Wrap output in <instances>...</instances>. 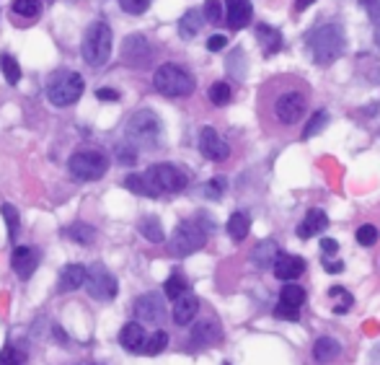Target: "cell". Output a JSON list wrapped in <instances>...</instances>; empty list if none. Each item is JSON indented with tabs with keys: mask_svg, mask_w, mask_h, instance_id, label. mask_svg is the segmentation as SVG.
<instances>
[{
	"mask_svg": "<svg viewBox=\"0 0 380 365\" xmlns=\"http://www.w3.org/2000/svg\"><path fill=\"white\" fill-rule=\"evenodd\" d=\"M308 96L305 89L295 80H274L272 94H269V114H272L277 127H293L305 117Z\"/></svg>",
	"mask_w": 380,
	"mask_h": 365,
	"instance_id": "obj_1",
	"label": "cell"
},
{
	"mask_svg": "<svg viewBox=\"0 0 380 365\" xmlns=\"http://www.w3.org/2000/svg\"><path fill=\"white\" fill-rule=\"evenodd\" d=\"M308 47H311L313 62L316 65H332L344 55L347 39H344V29L339 24H323L308 37Z\"/></svg>",
	"mask_w": 380,
	"mask_h": 365,
	"instance_id": "obj_2",
	"label": "cell"
},
{
	"mask_svg": "<svg viewBox=\"0 0 380 365\" xmlns=\"http://www.w3.org/2000/svg\"><path fill=\"white\" fill-rule=\"evenodd\" d=\"M80 55L91 68H101L107 65L111 57V29L107 21H93L83 34V44H80Z\"/></svg>",
	"mask_w": 380,
	"mask_h": 365,
	"instance_id": "obj_3",
	"label": "cell"
},
{
	"mask_svg": "<svg viewBox=\"0 0 380 365\" xmlns=\"http://www.w3.org/2000/svg\"><path fill=\"white\" fill-rule=\"evenodd\" d=\"M161 132H163V127H161V119L153 114V112H147V109H143V112H137V114H132V119L127 122L125 127V138L127 143L132 145V148H156L158 143H161Z\"/></svg>",
	"mask_w": 380,
	"mask_h": 365,
	"instance_id": "obj_4",
	"label": "cell"
},
{
	"mask_svg": "<svg viewBox=\"0 0 380 365\" xmlns=\"http://www.w3.org/2000/svg\"><path fill=\"white\" fill-rule=\"evenodd\" d=\"M153 86L158 94L171 96V99H184L194 91V78L189 75V70H184L176 62H166L156 70L153 75Z\"/></svg>",
	"mask_w": 380,
	"mask_h": 365,
	"instance_id": "obj_5",
	"label": "cell"
},
{
	"mask_svg": "<svg viewBox=\"0 0 380 365\" xmlns=\"http://www.w3.org/2000/svg\"><path fill=\"white\" fill-rule=\"evenodd\" d=\"M83 75H78L75 70H62V73H55L47 83V99L55 104V107H70L83 96Z\"/></svg>",
	"mask_w": 380,
	"mask_h": 365,
	"instance_id": "obj_6",
	"label": "cell"
},
{
	"mask_svg": "<svg viewBox=\"0 0 380 365\" xmlns=\"http://www.w3.org/2000/svg\"><path fill=\"white\" fill-rule=\"evenodd\" d=\"M147 181V187L153 192V197H161V195H174V192H181V189L189 184L186 174L174 163H156L150 166L143 174Z\"/></svg>",
	"mask_w": 380,
	"mask_h": 365,
	"instance_id": "obj_7",
	"label": "cell"
},
{
	"mask_svg": "<svg viewBox=\"0 0 380 365\" xmlns=\"http://www.w3.org/2000/svg\"><path fill=\"white\" fill-rule=\"evenodd\" d=\"M68 168L70 174L80 181H96L107 174L109 168V158L101 153V150H93V148H80L75 150L68 161Z\"/></svg>",
	"mask_w": 380,
	"mask_h": 365,
	"instance_id": "obj_8",
	"label": "cell"
},
{
	"mask_svg": "<svg viewBox=\"0 0 380 365\" xmlns=\"http://www.w3.org/2000/svg\"><path fill=\"white\" fill-rule=\"evenodd\" d=\"M207 241V231L197 220H184V223H179L174 231V236L168 241V249H171V254L174 257H189V254H194L199 249L205 247Z\"/></svg>",
	"mask_w": 380,
	"mask_h": 365,
	"instance_id": "obj_9",
	"label": "cell"
},
{
	"mask_svg": "<svg viewBox=\"0 0 380 365\" xmlns=\"http://www.w3.org/2000/svg\"><path fill=\"white\" fill-rule=\"evenodd\" d=\"M83 285H86L88 296L96 298V301H111V298L117 296V277L111 275L104 265H98V262L86 269Z\"/></svg>",
	"mask_w": 380,
	"mask_h": 365,
	"instance_id": "obj_10",
	"label": "cell"
},
{
	"mask_svg": "<svg viewBox=\"0 0 380 365\" xmlns=\"http://www.w3.org/2000/svg\"><path fill=\"white\" fill-rule=\"evenodd\" d=\"M135 316L137 321H145V324H161L166 319V303L158 293H143L135 301Z\"/></svg>",
	"mask_w": 380,
	"mask_h": 365,
	"instance_id": "obj_11",
	"label": "cell"
},
{
	"mask_svg": "<svg viewBox=\"0 0 380 365\" xmlns=\"http://www.w3.org/2000/svg\"><path fill=\"white\" fill-rule=\"evenodd\" d=\"M122 57H125L127 65H132V68H143L150 62L153 57V47H150V42L143 37V34H132V37H127L122 42Z\"/></svg>",
	"mask_w": 380,
	"mask_h": 365,
	"instance_id": "obj_12",
	"label": "cell"
},
{
	"mask_svg": "<svg viewBox=\"0 0 380 365\" xmlns=\"http://www.w3.org/2000/svg\"><path fill=\"white\" fill-rule=\"evenodd\" d=\"M199 153L210 161H225L230 156V145L220 138V132L212 127H202L199 132Z\"/></svg>",
	"mask_w": 380,
	"mask_h": 365,
	"instance_id": "obj_13",
	"label": "cell"
},
{
	"mask_svg": "<svg viewBox=\"0 0 380 365\" xmlns=\"http://www.w3.org/2000/svg\"><path fill=\"white\" fill-rule=\"evenodd\" d=\"M253 16L251 0H225V21L233 31L248 26V21Z\"/></svg>",
	"mask_w": 380,
	"mask_h": 365,
	"instance_id": "obj_14",
	"label": "cell"
},
{
	"mask_svg": "<svg viewBox=\"0 0 380 365\" xmlns=\"http://www.w3.org/2000/svg\"><path fill=\"white\" fill-rule=\"evenodd\" d=\"M10 265H13V272H16L21 280H29V277L37 272L39 254L29 247H16L13 249V257H10Z\"/></svg>",
	"mask_w": 380,
	"mask_h": 365,
	"instance_id": "obj_15",
	"label": "cell"
},
{
	"mask_svg": "<svg viewBox=\"0 0 380 365\" xmlns=\"http://www.w3.org/2000/svg\"><path fill=\"white\" fill-rule=\"evenodd\" d=\"M272 269L277 280L290 283V280H298V277L305 272V262H302L300 257H295V254H277Z\"/></svg>",
	"mask_w": 380,
	"mask_h": 365,
	"instance_id": "obj_16",
	"label": "cell"
},
{
	"mask_svg": "<svg viewBox=\"0 0 380 365\" xmlns=\"http://www.w3.org/2000/svg\"><path fill=\"white\" fill-rule=\"evenodd\" d=\"M145 329L143 324H125L122 326V332H119V345L125 347L127 353H135V355H143V347H145Z\"/></svg>",
	"mask_w": 380,
	"mask_h": 365,
	"instance_id": "obj_17",
	"label": "cell"
},
{
	"mask_svg": "<svg viewBox=\"0 0 380 365\" xmlns=\"http://www.w3.org/2000/svg\"><path fill=\"white\" fill-rule=\"evenodd\" d=\"M329 226V217H326V213L318 208H311L308 213H305V217H302V223L298 228H295V233H298V238L300 241H305V238L316 236V233H321L323 228Z\"/></svg>",
	"mask_w": 380,
	"mask_h": 365,
	"instance_id": "obj_18",
	"label": "cell"
},
{
	"mask_svg": "<svg viewBox=\"0 0 380 365\" xmlns=\"http://www.w3.org/2000/svg\"><path fill=\"white\" fill-rule=\"evenodd\" d=\"M223 339V329L220 324H215L212 319H205V321H197L194 329H192V342L202 347H212Z\"/></svg>",
	"mask_w": 380,
	"mask_h": 365,
	"instance_id": "obj_19",
	"label": "cell"
},
{
	"mask_svg": "<svg viewBox=\"0 0 380 365\" xmlns=\"http://www.w3.org/2000/svg\"><path fill=\"white\" fill-rule=\"evenodd\" d=\"M277 254H280V247L274 244L272 238H266V241H262V244H256L251 251V262L256 269H269V267L274 265V259H277Z\"/></svg>",
	"mask_w": 380,
	"mask_h": 365,
	"instance_id": "obj_20",
	"label": "cell"
},
{
	"mask_svg": "<svg viewBox=\"0 0 380 365\" xmlns=\"http://www.w3.org/2000/svg\"><path fill=\"white\" fill-rule=\"evenodd\" d=\"M83 280H86V267H83V265L62 267V272H60L57 290H60V293H73V290H78V287L83 285Z\"/></svg>",
	"mask_w": 380,
	"mask_h": 365,
	"instance_id": "obj_21",
	"label": "cell"
},
{
	"mask_svg": "<svg viewBox=\"0 0 380 365\" xmlns=\"http://www.w3.org/2000/svg\"><path fill=\"white\" fill-rule=\"evenodd\" d=\"M341 355V342L334 337H318L316 345H313V357L318 363H332Z\"/></svg>",
	"mask_w": 380,
	"mask_h": 365,
	"instance_id": "obj_22",
	"label": "cell"
},
{
	"mask_svg": "<svg viewBox=\"0 0 380 365\" xmlns=\"http://www.w3.org/2000/svg\"><path fill=\"white\" fill-rule=\"evenodd\" d=\"M199 311V298L197 296H181L176 298V306H174V321L176 324L186 326Z\"/></svg>",
	"mask_w": 380,
	"mask_h": 365,
	"instance_id": "obj_23",
	"label": "cell"
},
{
	"mask_svg": "<svg viewBox=\"0 0 380 365\" xmlns=\"http://www.w3.org/2000/svg\"><path fill=\"white\" fill-rule=\"evenodd\" d=\"M256 39H259V44L264 47L266 55H274V52L282 47V34L274 29V26H269V24H259V26H256Z\"/></svg>",
	"mask_w": 380,
	"mask_h": 365,
	"instance_id": "obj_24",
	"label": "cell"
},
{
	"mask_svg": "<svg viewBox=\"0 0 380 365\" xmlns=\"http://www.w3.org/2000/svg\"><path fill=\"white\" fill-rule=\"evenodd\" d=\"M202 13L197 8H189L179 19V34H181V39H194L197 34H199V29H202Z\"/></svg>",
	"mask_w": 380,
	"mask_h": 365,
	"instance_id": "obj_25",
	"label": "cell"
},
{
	"mask_svg": "<svg viewBox=\"0 0 380 365\" xmlns=\"http://www.w3.org/2000/svg\"><path fill=\"white\" fill-rule=\"evenodd\" d=\"M137 231H140V233H143V238H147L150 244H163V241H166L163 226H161V220H158L156 215L143 217V220H140V226H137Z\"/></svg>",
	"mask_w": 380,
	"mask_h": 365,
	"instance_id": "obj_26",
	"label": "cell"
},
{
	"mask_svg": "<svg viewBox=\"0 0 380 365\" xmlns=\"http://www.w3.org/2000/svg\"><path fill=\"white\" fill-rule=\"evenodd\" d=\"M248 228H251V217L246 213H233L230 220H228V236L233 241H244L248 236Z\"/></svg>",
	"mask_w": 380,
	"mask_h": 365,
	"instance_id": "obj_27",
	"label": "cell"
},
{
	"mask_svg": "<svg viewBox=\"0 0 380 365\" xmlns=\"http://www.w3.org/2000/svg\"><path fill=\"white\" fill-rule=\"evenodd\" d=\"M62 236L73 238V241L80 244V247H88V244L96 241V231L91 226H86V223H75V226H70L68 231H62Z\"/></svg>",
	"mask_w": 380,
	"mask_h": 365,
	"instance_id": "obj_28",
	"label": "cell"
},
{
	"mask_svg": "<svg viewBox=\"0 0 380 365\" xmlns=\"http://www.w3.org/2000/svg\"><path fill=\"white\" fill-rule=\"evenodd\" d=\"M0 70H3V75H6V80H8L10 86H16L21 80L19 60L13 57V55H0Z\"/></svg>",
	"mask_w": 380,
	"mask_h": 365,
	"instance_id": "obj_29",
	"label": "cell"
},
{
	"mask_svg": "<svg viewBox=\"0 0 380 365\" xmlns=\"http://www.w3.org/2000/svg\"><path fill=\"white\" fill-rule=\"evenodd\" d=\"M0 215H3L6 226H8V238L10 241H16V238H19V228H21L19 210L13 208V205H0Z\"/></svg>",
	"mask_w": 380,
	"mask_h": 365,
	"instance_id": "obj_30",
	"label": "cell"
},
{
	"mask_svg": "<svg viewBox=\"0 0 380 365\" xmlns=\"http://www.w3.org/2000/svg\"><path fill=\"white\" fill-rule=\"evenodd\" d=\"M210 101H212L215 107H225V104H230V99H233V91H230V86L228 83H223V80H217V83H212L210 86Z\"/></svg>",
	"mask_w": 380,
	"mask_h": 365,
	"instance_id": "obj_31",
	"label": "cell"
},
{
	"mask_svg": "<svg viewBox=\"0 0 380 365\" xmlns=\"http://www.w3.org/2000/svg\"><path fill=\"white\" fill-rule=\"evenodd\" d=\"M329 125V114L326 112H316L313 117H308V122H305V127H302V140H308V138H313V135H318L323 127Z\"/></svg>",
	"mask_w": 380,
	"mask_h": 365,
	"instance_id": "obj_32",
	"label": "cell"
},
{
	"mask_svg": "<svg viewBox=\"0 0 380 365\" xmlns=\"http://www.w3.org/2000/svg\"><path fill=\"white\" fill-rule=\"evenodd\" d=\"M168 345V335L163 329H158L153 337H147L145 339V347H143V355H161Z\"/></svg>",
	"mask_w": 380,
	"mask_h": 365,
	"instance_id": "obj_33",
	"label": "cell"
},
{
	"mask_svg": "<svg viewBox=\"0 0 380 365\" xmlns=\"http://www.w3.org/2000/svg\"><path fill=\"white\" fill-rule=\"evenodd\" d=\"M280 301H284V303H290V306H295V308H300L302 303H305V290H302L300 285L290 283V285L282 287V293H280Z\"/></svg>",
	"mask_w": 380,
	"mask_h": 365,
	"instance_id": "obj_34",
	"label": "cell"
},
{
	"mask_svg": "<svg viewBox=\"0 0 380 365\" xmlns=\"http://www.w3.org/2000/svg\"><path fill=\"white\" fill-rule=\"evenodd\" d=\"M163 290H166V296L171 298V301H176V298L186 296V290H189V283H186V280L181 275H171L166 280Z\"/></svg>",
	"mask_w": 380,
	"mask_h": 365,
	"instance_id": "obj_35",
	"label": "cell"
},
{
	"mask_svg": "<svg viewBox=\"0 0 380 365\" xmlns=\"http://www.w3.org/2000/svg\"><path fill=\"white\" fill-rule=\"evenodd\" d=\"M13 13L21 19H37L39 16V0H13Z\"/></svg>",
	"mask_w": 380,
	"mask_h": 365,
	"instance_id": "obj_36",
	"label": "cell"
},
{
	"mask_svg": "<svg viewBox=\"0 0 380 365\" xmlns=\"http://www.w3.org/2000/svg\"><path fill=\"white\" fill-rule=\"evenodd\" d=\"M125 187L129 189V192H135V195H143V197H153V192H150V187H147V181L143 174H129V177L125 179Z\"/></svg>",
	"mask_w": 380,
	"mask_h": 365,
	"instance_id": "obj_37",
	"label": "cell"
},
{
	"mask_svg": "<svg viewBox=\"0 0 380 365\" xmlns=\"http://www.w3.org/2000/svg\"><path fill=\"white\" fill-rule=\"evenodd\" d=\"M202 19L210 21V24H220L225 19V8L220 6V0H205V8H202Z\"/></svg>",
	"mask_w": 380,
	"mask_h": 365,
	"instance_id": "obj_38",
	"label": "cell"
},
{
	"mask_svg": "<svg viewBox=\"0 0 380 365\" xmlns=\"http://www.w3.org/2000/svg\"><path fill=\"white\" fill-rule=\"evenodd\" d=\"M378 236H380L378 228L370 226V223H368V226L357 228V244H360V247H372V244L378 241Z\"/></svg>",
	"mask_w": 380,
	"mask_h": 365,
	"instance_id": "obj_39",
	"label": "cell"
},
{
	"mask_svg": "<svg viewBox=\"0 0 380 365\" xmlns=\"http://www.w3.org/2000/svg\"><path fill=\"white\" fill-rule=\"evenodd\" d=\"M274 316H277V319H284V321H298V319H300V308L290 306V303H284V301H277Z\"/></svg>",
	"mask_w": 380,
	"mask_h": 365,
	"instance_id": "obj_40",
	"label": "cell"
},
{
	"mask_svg": "<svg viewBox=\"0 0 380 365\" xmlns=\"http://www.w3.org/2000/svg\"><path fill=\"white\" fill-rule=\"evenodd\" d=\"M150 3H153V0H119L122 10H125V13H132V16H140V13H145Z\"/></svg>",
	"mask_w": 380,
	"mask_h": 365,
	"instance_id": "obj_41",
	"label": "cell"
},
{
	"mask_svg": "<svg viewBox=\"0 0 380 365\" xmlns=\"http://www.w3.org/2000/svg\"><path fill=\"white\" fill-rule=\"evenodd\" d=\"M117 161L122 166H135L137 163V150L127 143V145H119L117 148Z\"/></svg>",
	"mask_w": 380,
	"mask_h": 365,
	"instance_id": "obj_42",
	"label": "cell"
},
{
	"mask_svg": "<svg viewBox=\"0 0 380 365\" xmlns=\"http://www.w3.org/2000/svg\"><path fill=\"white\" fill-rule=\"evenodd\" d=\"M24 355H21L16 347H6L3 353H0V365H24Z\"/></svg>",
	"mask_w": 380,
	"mask_h": 365,
	"instance_id": "obj_43",
	"label": "cell"
},
{
	"mask_svg": "<svg viewBox=\"0 0 380 365\" xmlns=\"http://www.w3.org/2000/svg\"><path fill=\"white\" fill-rule=\"evenodd\" d=\"M225 187H228V181H225L223 177H215V179H210V184H205V195L207 197H220L225 192Z\"/></svg>",
	"mask_w": 380,
	"mask_h": 365,
	"instance_id": "obj_44",
	"label": "cell"
},
{
	"mask_svg": "<svg viewBox=\"0 0 380 365\" xmlns=\"http://www.w3.org/2000/svg\"><path fill=\"white\" fill-rule=\"evenodd\" d=\"M225 44H228V39H225L223 34H215V37H210V39H207V50H210V52H220Z\"/></svg>",
	"mask_w": 380,
	"mask_h": 365,
	"instance_id": "obj_45",
	"label": "cell"
},
{
	"mask_svg": "<svg viewBox=\"0 0 380 365\" xmlns=\"http://www.w3.org/2000/svg\"><path fill=\"white\" fill-rule=\"evenodd\" d=\"M96 96H98V101H119V91H114V89H98Z\"/></svg>",
	"mask_w": 380,
	"mask_h": 365,
	"instance_id": "obj_46",
	"label": "cell"
},
{
	"mask_svg": "<svg viewBox=\"0 0 380 365\" xmlns=\"http://www.w3.org/2000/svg\"><path fill=\"white\" fill-rule=\"evenodd\" d=\"M336 249H339L336 238H323V241H321V251H323V254H336Z\"/></svg>",
	"mask_w": 380,
	"mask_h": 365,
	"instance_id": "obj_47",
	"label": "cell"
},
{
	"mask_svg": "<svg viewBox=\"0 0 380 365\" xmlns=\"http://www.w3.org/2000/svg\"><path fill=\"white\" fill-rule=\"evenodd\" d=\"M323 269H326V272H332V275H336V272L344 269V262H323Z\"/></svg>",
	"mask_w": 380,
	"mask_h": 365,
	"instance_id": "obj_48",
	"label": "cell"
},
{
	"mask_svg": "<svg viewBox=\"0 0 380 365\" xmlns=\"http://www.w3.org/2000/svg\"><path fill=\"white\" fill-rule=\"evenodd\" d=\"M372 24H375V42H378V47H380V8L372 13Z\"/></svg>",
	"mask_w": 380,
	"mask_h": 365,
	"instance_id": "obj_49",
	"label": "cell"
},
{
	"mask_svg": "<svg viewBox=\"0 0 380 365\" xmlns=\"http://www.w3.org/2000/svg\"><path fill=\"white\" fill-rule=\"evenodd\" d=\"M313 0H298V8H305V6H311Z\"/></svg>",
	"mask_w": 380,
	"mask_h": 365,
	"instance_id": "obj_50",
	"label": "cell"
},
{
	"mask_svg": "<svg viewBox=\"0 0 380 365\" xmlns=\"http://www.w3.org/2000/svg\"><path fill=\"white\" fill-rule=\"evenodd\" d=\"M223 365H230V363H223Z\"/></svg>",
	"mask_w": 380,
	"mask_h": 365,
	"instance_id": "obj_51",
	"label": "cell"
}]
</instances>
